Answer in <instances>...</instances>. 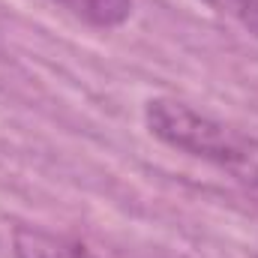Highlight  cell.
<instances>
[{"label":"cell","mask_w":258,"mask_h":258,"mask_svg":"<svg viewBox=\"0 0 258 258\" xmlns=\"http://www.w3.org/2000/svg\"><path fill=\"white\" fill-rule=\"evenodd\" d=\"M144 123L153 138L192 159L228 171L234 180L258 189V138L231 126L207 111H198L180 99H150L144 105Z\"/></svg>","instance_id":"cell-1"},{"label":"cell","mask_w":258,"mask_h":258,"mask_svg":"<svg viewBox=\"0 0 258 258\" xmlns=\"http://www.w3.org/2000/svg\"><path fill=\"white\" fill-rule=\"evenodd\" d=\"M12 252H15V258H99L96 252H90L84 243H78L72 237L30 228V225L15 228Z\"/></svg>","instance_id":"cell-2"},{"label":"cell","mask_w":258,"mask_h":258,"mask_svg":"<svg viewBox=\"0 0 258 258\" xmlns=\"http://www.w3.org/2000/svg\"><path fill=\"white\" fill-rule=\"evenodd\" d=\"M93 27H120L132 15V0H51Z\"/></svg>","instance_id":"cell-3"},{"label":"cell","mask_w":258,"mask_h":258,"mask_svg":"<svg viewBox=\"0 0 258 258\" xmlns=\"http://www.w3.org/2000/svg\"><path fill=\"white\" fill-rule=\"evenodd\" d=\"M204 3L228 15L231 21H237L246 33H252L258 39V0H204Z\"/></svg>","instance_id":"cell-4"}]
</instances>
